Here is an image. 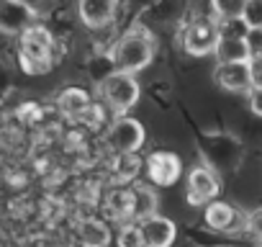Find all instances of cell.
Returning a JSON list of instances; mask_svg holds the SVG:
<instances>
[{
	"label": "cell",
	"mask_w": 262,
	"mask_h": 247,
	"mask_svg": "<svg viewBox=\"0 0 262 247\" xmlns=\"http://www.w3.org/2000/svg\"><path fill=\"white\" fill-rule=\"evenodd\" d=\"M142 237H144V247H172L175 237H178V227L170 216L155 214L144 221H139Z\"/></svg>",
	"instance_id": "obj_13"
},
{
	"label": "cell",
	"mask_w": 262,
	"mask_h": 247,
	"mask_svg": "<svg viewBox=\"0 0 262 247\" xmlns=\"http://www.w3.org/2000/svg\"><path fill=\"white\" fill-rule=\"evenodd\" d=\"M108 54H111L116 70L137 75V72H142L152 65V59L157 54V44H155V36L149 34V29L144 24H134L123 34L116 36Z\"/></svg>",
	"instance_id": "obj_1"
},
{
	"label": "cell",
	"mask_w": 262,
	"mask_h": 247,
	"mask_svg": "<svg viewBox=\"0 0 262 247\" xmlns=\"http://www.w3.org/2000/svg\"><path fill=\"white\" fill-rule=\"evenodd\" d=\"M98 93L116 116H123L142 100V83L137 80V75L116 70L98 83Z\"/></svg>",
	"instance_id": "obj_3"
},
{
	"label": "cell",
	"mask_w": 262,
	"mask_h": 247,
	"mask_svg": "<svg viewBox=\"0 0 262 247\" xmlns=\"http://www.w3.org/2000/svg\"><path fill=\"white\" fill-rule=\"evenodd\" d=\"M213 83L236 95H247L252 90V70L249 62H216L213 67Z\"/></svg>",
	"instance_id": "obj_12"
},
{
	"label": "cell",
	"mask_w": 262,
	"mask_h": 247,
	"mask_svg": "<svg viewBox=\"0 0 262 247\" xmlns=\"http://www.w3.org/2000/svg\"><path fill=\"white\" fill-rule=\"evenodd\" d=\"M247 8V0H211V16L221 24L242 21Z\"/></svg>",
	"instance_id": "obj_19"
},
{
	"label": "cell",
	"mask_w": 262,
	"mask_h": 247,
	"mask_svg": "<svg viewBox=\"0 0 262 247\" xmlns=\"http://www.w3.org/2000/svg\"><path fill=\"white\" fill-rule=\"evenodd\" d=\"M111 239H113L111 227L103 219L90 216V219L80 221V227H77V242H80V247H108Z\"/></svg>",
	"instance_id": "obj_17"
},
{
	"label": "cell",
	"mask_w": 262,
	"mask_h": 247,
	"mask_svg": "<svg viewBox=\"0 0 262 247\" xmlns=\"http://www.w3.org/2000/svg\"><path fill=\"white\" fill-rule=\"evenodd\" d=\"M247 106H249V111H252L254 116L262 118V88H252V90L247 93Z\"/></svg>",
	"instance_id": "obj_25"
},
{
	"label": "cell",
	"mask_w": 262,
	"mask_h": 247,
	"mask_svg": "<svg viewBox=\"0 0 262 247\" xmlns=\"http://www.w3.org/2000/svg\"><path fill=\"white\" fill-rule=\"evenodd\" d=\"M144 170L152 186L157 188H172L183 178V160L172 150H155L144 160Z\"/></svg>",
	"instance_id": "obj_8"
},
{
	"label": "cell",
	"mask_w": 262,
	"mask_h": 247,
	"mask_svg": "<svg viewBox=\"0 0 262 247\" xmlns=\"http://www.w3.org/2000/svg\"><path fill=\"white\" fill-rule=\"evenodd\" d=\"M242 24L244 29H262V0H247Z\"/></svg>",
	"instance_id": "obj_22"
},
{
	"label": "cell",
	"mask_w": 262,
	"mask_h": 247,
	"mask_svg": "<svg viewBox=\"0 0 262 247\" xmlns=\"http://www.w3.org/2000/svg\"><path fill=\"white\" fill-rule=\"evenodd\" d=\"M249 70H252V88H262V57H252Z\"/></svg>",
	"instance_id": "obj_26"
},
{
	"label": "cell",
	"mask_w": 262,
	"mask_h": 247,
	"mask_svg": "<svg viewBox=\"0 0 262 247\" xmlns=\"http://www.w3.org/2000/svg\"><path fill=\"white\" fill-rule=\"evenodd\" d=\"M203 224L219 234H236V232H244L247 227V211H242L239 206L224 198H216L203 209Z\"/></svg>",
	"instance_id": "obj_9"
},
{
	"label": "cell",
	"mask_w": 262,
	"mask_h": 247,
	"mask_svg": "<svg viewBox=\"0 0 262 247\" xmlns=\"http://www.w3.org/2000/svg\"><path fill=\"white\" fill-rule=\"evenodd\" d=\"M201 155H203V162H208L213 170L231 173L239 168V162L244 157V145L231 134L216 132V134H206V139L201 145Z\"/></svg>",
	"instance_id": "obj_6"
},
{
	"label": "cell",
	"mask_w": 262,
	"mask_h": 247,
	"mask_svg": "<svg viewBox=\"0 0 262 247\" xmlns=\"http://www.w3.org/2000/svg\"><path fill=\"white\" fill-rule=\"evenodd\" d=\"M39 24V11L24 0H0V34L21 36Z\"/></svg>",
	"instance_id": "obj_10"
},
{
	"label": "cell",
	"mask_w": 262,
	"mask_h": 247,
	"mask_svg": "<svg viewBox=\"0 0 262 247\" xmlns=\"http://www.w3.org/2000/svg\"><path fill=\"white\" fill-rule=\"evenodd\" d=\"M16 54H18V65L24 72L44 75L57 62V39L44 24H36L18 36Z\"/></svg>",
	"instance_id": "obj_2"
},
{
	"label": "cell",
	"mask_w": 262,
	"mask_h": 247,
	"mask_svg": "<svg viewBox=\"0 0 262 247\" xmlns=\"http://www.w3.org/2000/svg\"><path fill=\"white\" fill-rule=\"evenodd\" d=\"M247 234H252L257 242H262V206L247 211V227H244Z\"/></svg>",
	"instance_id": "obj_23"
},
{
	"label": "cell",
	"mask_w": 262,
	"mask_h": 247,
	"mask_svg": "<svg viewBox=\"0 0 262 247\" xmlns=\"http://www.w3.org/2000/svg\"><path fill=\"white\" fill-rule=\"evenodd\" d=\"M221 39V21H216L213 16H195L190 21L183 24L180 31V44L185 49V54L190 57H208L216 52Z\"/></svg>",
	"instance_id": "obj_4"
},
{
	"label": "cell",
	"mask_w": 262,
	"mask_h": 247,
	"mask_svg": "<svg viewBox=\"0 0 262 247\" xmlns=\"http://www.w3.org/2000/svg\"><path fill=\"white\" fill-rule=\"evenodd\" d=\"M116 247H144V237L139 221H126L116 234Z\"/></svg>",
	"instance_id": "obj_21"
},
{
	"label": "cell",
	"mask_w": 262,
	"mask_h": 247,
	"mask_svg": "<svg viewBox=\"0 0 262 247\" xmlns=\"http://www.w3.org/2000/svg\"><path fill=\"white\" fill-rule=\"evenodd\" d=\"M118 6H121V0H75L77 18L90 31L108 29L116 21Z\"/></svg>",
	"instance_id": "obj_11"
},
{
	"label": "cell",
	"mask_w": 262,
	"mask_h": 247,
	"mask_svg": "<svg viewBox=\"0 0 262 247\" xmlns=\"http://www.w3.org/2000/svg\"><path fill=\"white\" fill-rule=\"evenodd\" d=\"M24 3H29V6H34V8L39 11V3H41V0H24Z\"/></svg>",
	"instance_id": "obj_27"
},
{
	"label": "cell",
	"mask_w": 262,
	"mask_h": 247,
	"mask_svg": "<svg viewBox=\"0 0 262 247\" xmlns=\"http://www.w3.org/2000/svg\"><path fill=\"white\" fill-rule=\"evenodd\" d=\"M93 106H95V103H93L90 93H88L85 88H80V85H67V88H62L59 95H57V108H59V113H62L64 118H72V121H82Z\"/></svg>",
	"instance_id": "obj_14"
},
{
	"label": "cell",
	"mask_w": 262,
	"mask_h": 247,
	"mask_svg": "<svg viewBox=\"0 0 262 247\" xmlns=\"http://www.w3.org/2000/svg\"><path fill=\"white\" fill-rule=\"evenodd\" d=\"M157 206H160V198H157L155 188H149V186H134V209H131L134 221H144V219L155 216L157 214Z\"/></svg>",
	"instance_id": "obj_18"
},
{
	"label": "cell",
	"mask_w": 262,
	"mask_h": 247,
	"mask_svg": "<svg viewBox=\"0 0 262 247\" xmlns=\"http://www.w3.org/2000/svg\"><path fill=\"white\" fill-rule=\"evenodd\" d=\"M221 193V173L213 170L208 162H198L185 173V201L190 206L206 209Z\"/></svg>",
	"instance_id": "obj_7"
},
{
	"label": "cell",
	"mask_w": 262,
	"mask_h": 247,
	"mask_svg": "<svg viewBox=\"0 0 262 247\" xmlns=\"http://www.w3.org/2000/svg\"><path fill=\"white\" fill-rule=\"evenodd\" d=\"M244 31H229L221 26V39H219V47L213 52L216 62H249L252 59L247 42H244Z\"/></svg>",
	"instance_id": "obj_15"
},
{
	"label": "cell",
	"mask_w": 262,
	"mask_h": 247,
	"mask_svg": "<svg viewBox=\"0 0 262 247\" xmlns=\"http://www.w3.org/2000/svg\"><path fill=\"white\" fill-rule=\"evenodd\" d=\"M113 173L118 178L121 186H128V183H134V178L139 175L142 170V162L137 155H113Z\"/></svg>",
	"instance_id": "obj_20"
},
{
	"label": "cell",
	"mask_w": 262,
	"mask_h": 247,
	"mask_svg": "<svg viewBox=\"0 0 262 247\" xmlns=\"http://www.w3.org/2000/svg\"><path fill=\"white\" fill-rule=\"evenodd\" d=\"M134 209V186H116L108 196H105V211L111 214V219L116 221H134L131 216Z\"/></svg>",
	"instance_id": "obj_16"
},
{
	"label": "cell",
	"mask_w": 262,
	"mask_h": 247,
	"mask_svg": "<svg viewBox=\"0 0 262 247\" xmlns=\"http://www.w3.org/2000/svg\"><path fill=\"white\" fill-rule=\"evenodd\" d=\"M103 142L108 145V150L113 155H137L144 142H147V132H144V123L134 116H113L108 129H105V137Z\"/></svg>",
	"instance_id": "obj_5"
},
{
	"label": "cell",
	"mask_w": 262,
	"mask_h": 247,
	"mask_svg": "<svg viewBox=\"0 0 262 247\" xmlns=\"http://www.w3.org/2000/svg\"><path fill=\"white\" fill-rule=\"evenodd\" d=\"M244 42H247L249 57H262V29H247Z\"/></svg>",
	"instance_id": "obj_24"
}]
</instances>
